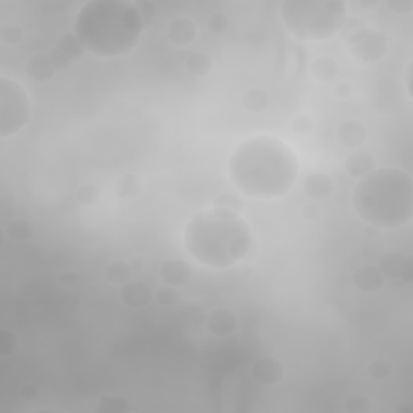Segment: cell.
<instances>
[{"label":"cell","instance_id":"30bf717a","mask_svg":"<svg viewBox=\"0 0 413 413\" xmlns=\"http://www.w3.org/2000/svg\"><path fill=\"white\" fill-rule=\"evenodd\" d=\"M239 318L233 310L226 307H216L210 310L205 317L206 333L215 337H229L238 331Z\"/></svg>","mask_w":413,"mask_h":413},{"label":"cell","instance_id":"7c38bea8","mask_svg":"<svg viewBox=\"0 0 413 413\" xmlns=\"http://www.w3.org/2000/svg\"><path fill=\"white\" fill-rule=\"evenodd\" d=\"M165 36L173 46L186 47L191 46L199 36V26L193 18L189 17H176L170 19L166 24Z\"/></svg>","mask_w":413,"mask_h":413},{"label":"cell","instance_id":"2e32d148","mask_svg":"<svg viewBox=\"0 0 413 413\" xmlns=\"http://www.w3.org/2000/svg\"><path fill=\"white\" fill-rule=\"evenodd\" d=\"M302 189L310 200H313V202H323V200H328L336 193V183H334V179L328 173L315 171V173L306 176Z\"/></svg>","mask_w":413,"mask_h":413},{"label":"cell","instance_id":"ee69618b","mask_svg":"<svg viewBox=\"0 0 413 413\" xmlns=\"http://www.w3.org/2000/svg\"><path fill=\"white\" fill-rule=\"evenodd\" d=\"M405 87H407V94L412 97V87H410V81H412V60L407 63V70H405Z\"/></svg>","mask_w":413,"mask_h":413},{"label":"cell","instance_id":"e0dca14e","mask_svg":"<svg viewBox=\"0 0 413 413\" xmlns=\"http://www.w3.org/2000/svg\"><path fill=\"white\" fill-rule=\"evenodd\" d=\"M24 73L34 82H47L57 75L49 53H34L24 63Z\"/></svg>","mask_w":413,"mask_h":413},{"label":"cell","instance_id":"f6af8a7d","mask_svg":"<svg viewBox=\"0 0 413 413\" xmlns=\"http://www.w3.org/2000/svg\"><path fill=\"white\" fill-rule=\"evenodd\" d=\"M130 265H131L132 272H139L141 268H144V263H141L137 258H131V260H130Z\"/></svg>","mask_w":413,"mask_h":413},{"label":"cell","instance_id":"d6a6232c","mask_svg":"<svg viewBox=\"0 0 413 413\" xmlns=\"http://www.w3.org/2000/svg\"><path fill=\"white\" fill-rule=\"evenodd\" d=\"M206 29L211 34H216V36H220V34H223L226 29L229 28V17L223 12H213L210 13L209 17H206Z\"/></svg>","mask_w":413,"mask_h":413},{"label":"cell","instance_id":"bcb514c9","mask_svg":"<svg viewBox=\"0 0 413 413\" xmlns=\"http://www.w3.org/2000/svg\"><path fill=\"white\" fill-rule=\"evenodd\" d=\"M396 412H401V413H410L413 412V407L412 405H399L396 409Z\"/></svg>","mask_w":413,"mask_h":413},{"label":"cell","instance_id":"7a4b0ae2","mask_svg":"<svg viewBox=\"0 0 413 413\" xmlns=\"http://www.w3.org/2000/svg\"><path fill=\"white\" fill-rule=\"evenodd\" d=\"M183 247L202 267L228 270L254 252L255 240L243 215L211 205L197 211L184 226Z\"/></svg>","mask_w":413,"mask_h":413},{"label":"cell","instance_id":"8fae6325","mask_svg":"<svg viewBox=\"0 0 413 413\" xmlns=\"http://www.w3.org/2000/svg\"><path fill=\"white\" fill-rule=\"evenodd\" d=\"M120 301L130 310H144L154 301V289L141 279H131L120 288Z\"/></svg>","mask_w":413,"mask_h":413},{"label":"cell","instance_id":"52a82bcc","mask_svg":"<svg viewBox=\"0 0 413 413\" xmlns=\"http://www.w3.org/2000/svg\"><path fill=\"white\" fill-rule=\"evenodd\" d=\"M31 120V99L21 82L0 76V139L18 134Z\"/></svg>","mask_w":413,"mask_h":413},{"label":"cell","instance_id":"4316f807","mask_svg":"<svg viewBox=\"0 0 413 413\" xmlns=\"http://www.w3.org/2000/svg\"><path fill=\"white\" fill-rule=\"evenodd\" d=\"M367 375L375 381H385L392 375V363L383 357L373 358L367 365Z\"/></svg>","mask_w":413,"mask_h":413},{"label":"cell","instance_id":"d590c367","mask_svg":"<svg viewBox=\"0 0 413 413\" xmlns=\"http://www.w3.org/2000/svg\"><path fill=\"white\" fill-rule=\"evenodd\" d=\"M49 58H51L52 65H53V68H55L57 73H63V71L70 70L73 65V63L68 60V58L63 55L60 51H57L55 47H52L51 51H49Z\"/></svg>","mask_w":413,"mask_h":413},{"label":"cell","instance_id":"4fadbf2b","mask_svg":"<svg viewBox=\"0 0 413 413\" xmlns=\"http://www.w3.org/2000/svg\"><path fill=\"white\" fill-rule=\"evenodd\" d=\"M387 279L376 265L365 263L358 267L352 274V284L362 294H376L386 286Z\"/></svg>","mask_w":413,"mask_h":413},{"label":"cell","instance_id":"cb8c5ba5","mask_svg":"<svg viewBox=\"0 0 413 413\" xmlns=\"http://www.w3.org/2000/svg\"><path fill=\"white\" fill-rule=\"evenodd\" d=\"M116 197L121 200H130L139 197L142 193V186L139 178L134 173H125L116 179L115 184Z\"/></svg>","mask_w":413,"mask_h":413},{"label":"cell","instance_id":"ffe728a7","mask_svg":"<svg viewBox=\"0 0 413 413\" xmlns=\"http://www.w3.org/2000/svg\"><path fill=\"white\" fill-rule=\"evenodd\" d=\"M132 268L130 262L123 258H115L112 262H108L105 267H103V278L107 279L112 286H123L128 281L132 279Z\"/></svg>","mask_w":413,"mask_h":413},{"label":"cell","instance_id":"44dd1931","mask_svg":"<svg viewBox=\"0 0 413 413\" xmlns=\"http://www.w3.org/2000/svg\"><path fill=\"white\" fill-rule=\"evenodd\" d=\"M184 68L188 71L189 76L193 78H206L213 70V60L209 53L205 52H193L186 57Z\"/></svg>","mask_w":413,"mask_h":413},{"label":"cell","instance_id":"8992f818","mask_svg":"<svg viewBox=\"0 0 413 413\" xmlns=\"http://www.w3.org/2000/svg\"><path fill=\"white\" fill-rule=\"evenodd\" d=\"M339 37L358 65L370 67L381 62L387 53V37L385 33L370 28L357 15H349L342 24Z\"/></svg>","mask_w":413,"mask_h":413},{"label":"cell","instance_id":"9a60e30c","mask_svg":"<svg viewBox=\"0 0 413 413\" xmlns=\"http://www.w3.org/2000/svg\"><path fill=\"white\" fill-rule=\"evenodd\" d=\"M334 136H336L337 144L344 147V149L357 150L367 142L368 130L362 121L346 120V121L339 123Z\"/></svg>","mask_w":413,"mask_h":413},{"label":"cell","instance_id":"83f0119b","mask_svg":"<svg viewBox=\"0 0 413 413\" xmlns=\"http://www.w3.org/2000/svg\"><path fill=\"white\" fill-rule=\"evenodd\" d=\"M76 202L82 206H94L100 202L102 193L96 184L86 183L76 189Z\"/></svg>","mask_w":413,"mask_h":413},{"label":"cell","instance_id":"f1b7e54d","mask_svg":"<svg viewBox=\"0 0 413 413\" xmlns=\"http://www.w3.org/2000/svg\"><path fill=\"white\" fill-rule=\"evenodd\" d=\"M344 412L349 413H370L375 409L373 401L365 394H352L344 401Z\"/></svg>","mask_w":413,"mask_h":413},{"label":"cell","instance_id":"277c9868","mask_svg":"<svg viewBox=\"0 0 413 413\" xmlns=\"http://www.w3.org/2000/svg\"><path fill=\"white\" fill-rule=\"evenodd\" d=\"M352 206L358 218L373 229H399L413 218V179L394 166L375 168L357 179Z\"/></svg>","mask_w":413,"mask_h":413},{"label":"cell","instance_id":"7402d4cb","mask_svg":"<svg viewBox=\"0 0 413 413\" xmlns=\"http://www.w3.org/2000/svg\"><path fill=\"white\" fill-rule=\"evenodd\" d=\"M270 94L262 87H249L243 94V107L252 115H260L270 107Z\"/></svg>","mask_w":413,"mask_h":413},{"label":"cell","instance_id":"ba28073f","mask_svg":"<svg viewBox=\"0 0 413 413\" xmlns=\"http://www.w3.org/2000/svg\"><path fill=\"white\" fill-rule=\"evenodd\" d=\"M376 267L385 274L387 281H401L404 284L412 283L413 258L409 254L399 252V250H389V252L381 255Z\"/></svg>","mask_w":413,"mask_h":413},{"label":"cell","instance_id":"484cf974","mask_svg":"<svg viewBox=\"0 0 413 413\" xmlns=\"http://www.w3.org/2000/svg\"><path fill=\"white\" fill-rule=\"evenodd\" d=\"M97 413H126L136 410V407L131 405V402L121 396L115 394H103L97 401L94 409Z\"/></svg>","mask_w":413,"mask_h":413},{"label":"cell","instance_id":"d6986e66","mask_svg":"<svg viewBox=\"0 0 413 413\" xmlns=\"http://www.w3.org/2000/svg\"><path fill=\"white\" fill-rule=\"evenodd\" d=\"M310 76L318 82H331L339 75V63L329 55L317 57L308 67Z\"/></svg>","mask_w":413,"mask_h":413},{"label":"cell","instance_id":"7bdbcfd3","mask_svg":"<svg viewBox=\"0 0 413 413\" xmlns=\"http://www.w3.org/2000/svg\"><path fill=\"white\" fill-rule=\"evenodd\" d=\"M357 5L363 10V12H373V10L380 7V0H360Z\"/></svg>","mask_w":413,"mask_h":413},{"label":"cell","instance_id":"4dcf8cb0","mask_svg":"<svg viewBox=\"0 0 413 413\" xmlns=\"http://www.w3.org/2000/svg\"><path fill=\"white\" fill-rule=\"evenodd\" d=\"M154 301L159 304L160 307H175L176 304L179 302V291L173 286H166V284H164V286L159 288L154 292Z\"/></svg>","mask_w":413,"mask_h":413},{"label":"cell","instance_id":"603a6c76","mask_svg":"<svg viewBox=\"0 0 413 413\" xmlns=\"http://www.w3.org/2000/svg\"><path fill=\"white\" fill-rule=\"evenodd\" d=\"M34 233H36L34 225L29 220L21 218V216L10 220L7 226H5V234H7L13 243L18 244L29 243V240L34 238Z\"/></svg>","mask_w":413,"mask_h":413},{"label":"cell","instance_id":"f546056e","mask_svg":"<svg viewBox=\"0 0 413 413\" xmlns=\"http://www.w3.org/2000/svg\"><path fill=\"white\" fill-rule=\"evenodd\" d=\"M24 39V29L18 23L8 21L0 26V41L7 46H18Z\"/></svg>","mask_w":413,"mask_h":413},{"label":"cell","instance_id":"f35d334b","mask_svg":"<svg viewBox=\"0 0 413 413\" xmlns=\"http://www.w3.org/2000/svg\"><path fill=\"white\" fill-rule=\"evenodd\" d=\"M301 216L306 221H317L319 216H322V206L318 205V202H313V200H310V202L302 205Z\"/></svg>","mask_w":413,"mask_h":413},{"label":"cell","instance_id":"9c48e42d","mask_svg":"<svg viewBox=\"0 0 413 413\" xmlns=\"http://www.w3.org/2000/svg\"><path fill=\"white\" fill-rule=\"evenodd\" d=\"M250 376L258 386L274 387L286 376V367L278 357L263 355L252 363Z\"/></svg>","mask_w":413,"mask_h":413},{"label":"cell","instance_id":"1f68e13d","mask_svg":"<svg viewBox=\"0 0 413 413\" xmlns=\"http://www.w3.org/2000/svg\"><path fill=\"white\" fill-rule=\"evenodd\" d=\"M211 205L225 206V209L233 210V211H236V213H240V215H243V211L245 209L244 200L240 199L238 194H229V193L216 195V197L213 199V202H211Z\"/></svg>","mask_w":413,"mask_h":413},{"label":"cell","instance_id":"b9f144b4","mask_svg":"<svg viewBox=\"0 0 413 413\" xmlns=\"http://www.w3.org/2000/svg\"><path fill=\"white\" fill-rule=\"evenodd\" d=\"M334 96L337 97V99H351V97L353 96V87L352 85H349V82L346 81H341L337 82L336 86H334Z\"/></svg>","mask_w":413,"mask_h":413},{"label":"cell","instance_id":"3957f363","mask_svg":"<svg viewBox=\"0 0 413 413\" xmlns=\"http://www.w3.org/2000/svg\"><path fill=\"white\" fill-rule=\"evenodd\" d=\"M144 21L136 2L89 0L78 10L73 33L86 52L99 58H118L139 46Z\"/></svg>","mask_w":413,"mask_h":413},{"label":"cell","instance_id":"e575fe53","mask_svg":"<svg viewBox=\"0 0 413 413\" xmlns=\"http://www.w3.org/2000/svg\"><path fill=\"white\" fill-rule=\"evenodd\" d=\"M291 130L299 136H308L315 130V120L310 115H296L291 121Z\"/></svg>","mask_w":413,"mask_h":413},{"label":"cell","instance_id":"5b68a950","mask_svg":"<svg viewBox=\"0 0 413 413\" xmlns=\"http://www.w3.org/2000/svg\"><path fill=\"white\" fill-rule=\"evenodd\" d=\"M347 17L344 0H286L279 5L284 29L306 42H322L339 36Z\"/></svg>","mask_w":413,"mask_h":413},{"label":"cell","instance_id":"ac0fdd59","mask_svg":"<svg viewBox=\"0 0 413 413\" xmlns=\"http://www.w3.org/2000/svg\"><path fill=\"white\" fill-rule=\"evenodd\" d=\"M346 171L347 175L353 179H360L368 173H371L373 170L378 168L375 157H373L370 152L367 150H355L353 154L347 157L346 164Z\"/></svg>","mask_w":413,"mask_h":413},{"label":"cell","instance_id":"60d3db41","mask_svg":"<svg viewBox=\"0 0 413 413\" xmlns=\"http://www.w3.org/2000/svg\"><path fill=\"white\" fill-rule=\"evenodd\" d=\"M39 396H41V391L34 383H26V385L19 387V397L23 401H37Z\"/></svg>","mask_w":413,"mask_h":413},{"label":"cell","instance_id":"836d02e7","mask_svg":"<svg viewBox=\"0 0 413 413\" xmlns=\"http://www.w3.org/2000/svg\"><path fill=\"white\" fill-rule=\"evenodd\" d=\"M17 347H18L17 334L10 331L7 328L0 329V357L2 358L10 357L15 351H17Z\"/></svg>","mask_w":413,"mask_h":413},{"label":"cell","instance_id":"6da1fadb","mask_svg":"<svg viewBox=\"0 0 413 413\" xmlns=\"http://www.w3.org/2000/svg\"><path fill=\"white\" fill-rule=\"evenodd\" d=\"M301 173L299 155L286 141L255 134L239 142L228 159V178L238 193L254 200H276L291 193Z\"/></svg>","mask_w":413,"mask_h":413},{"label":"cell","instance_id":"d4e9b609","mask_svg":"<svg viewBox=\"0 0 413 413\" xmlns=\"http://www.w3.org/2000/svg\"><path fill=\"white\" fill-rule=\"evenodd\" d=\"M57 51H60L63 55H65L71 63L80 62L82 57H85V47L81 46V42L78 41L75 33H67L58 39V42L53 46Z\"/></svg>","mask_w":413,"mask_h":413},{"label":"cell","instance_id":"74e56055","mask_svg":"<svg viewBox=\"0 0 413 413\" xmlns=\"http://www.w3.org/2000/svg\"><path fill=\"white\" fill-rule=\"evenodd\" d=\"M387 8L399 17H407L413 10V0H387Z\"/></svg>","mask_w":413,"mask_h":413},{"label":"cell","instance_id":"ab89813d","mask_svg":"<svg viewBox=\"0 0 413 413\" xmlns=\"http://www.w3.org/2000/svg\"><path fill=\"white\" fill-rule=\"evenodd\" d=\"M57 279L63 288L71 289V288H76L78 283H80V274L73 272V270H63V272L58 273Z\"/></svg>","mask_w":413,"mask_h":413},{"label":"cell","instance_id":"5bb4252c","mask_svg":"<svg viewBox=\"0 0 413 413\" xmlns=\"http://www.w3.org/2000/svg\"><path fill=\"white\" fill-rule=\"evenodd\" d=\"M161 283L166 286H173L176 289H181L188 286L191 279H193V268L188 262L181 258H168L160 265L159 270Z\"/></svg>","mask_w":413,"mask_h":413},{"label":"cell","instance_id":"8d00e7d4","mask_svg":"<svg viewBox=\"0 0 413 413\" xmlns=\"http://www.w3.org/2000/svg\"><path fill=\"white\" fill-rule=\"evenodd\" d=\"M136 5H137V10H139V13L142 17V21H144V26L147 28L157 15L155 3L150 2V0H139V2H136Z\"/></svg>","mask_w":413,"mask_h":413}]
</instances>
